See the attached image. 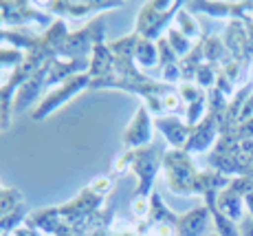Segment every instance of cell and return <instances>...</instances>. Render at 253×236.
Wrapping results in <instances>:
<instances>
[{"label": "cell", "instance_id": "obj_1", "mask_svg": "<svg viewBox=\"0 0 253 236\" xmlns=\"http://www.w3.org/2000/svg\"><path fill=\"white\" fill-rule=\"evenodd\" d=\"M86 82H88V75H75V77H71L69 84H62L57 91L48 93V97L42 100V104L38 106V111H36V115H33V117H36V119H42V117H46L55 106H60L64 100H69L73 93L80 91L82 86H86Z\"/></svg>", "mask_w": 253, "mask_h": 236}, {"label": "cell", "instance_id": "obj_3", "mask_svg": "<svg viewBox=\"0 0 253 236\" xmlns=\"http://www.w3.org/2000/svg\"><path fill=\"white\" fill-rule=\"evenodd\" d=\"M134 56H137V60L141 64H154V58H157V53H154V47L150 42H141L137 44V49H134Z\"/></svg>", "mask_w": 253, "mask_h": 236}, {"label": "cell", "instance_id": "obj_2", "mask_svg": "<svg viewBox=\"0 0 253 236\" xmlns=\"http://www.w3.org/2000/svg\"><path fill=\"white\" fill-rule=\"evenodd\" d=\"M150 139V119H148V111L139 108L137 115L132 117L130 126L126 128L124 135V144L126 146H141Z\"/></svg>", "mask_w": 253, "mask_h": 236}]
</instances>
